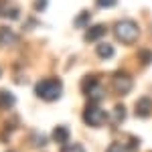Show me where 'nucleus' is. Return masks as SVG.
Here are the masks:
<instances>
[{"instance_id":"obj_1","label":"nucleus","mask_w":152,"mask_h":152,"mask_svg":"<svg viewBox=\"0 0 152 152\" xmlns=\"http://www.w3.org/2000/svg\"><path fill=\"white\" fill-rule=\"evenodd\" d=\"M61 91H63V83L57 77H47V79H41V81L35 85V94L45 99V102H55L61 97Z\"/></svg>"},{"instance_id":"obj_2","label":"nucleus","mask_w":152,"mask_h":152,"mask_svg":"<svg viewBox=\"0 0 152 152\" xmlns=\"http://www.w3.org/2000/svg\"><path fill=\"white\" fill-rule=\"evenodd\" d=\"M114 35H116L118 41H122V43H126V45H134L136 41H138V35H140V28H138V24L134 23V20H120L116 23L114 26Z\"/></svg>"},{"instance_id":"obj_3","label":"nucleus","mask_w":152,"mask_h":152,"mask_svg":"<svg viewBox=\"0 0 152 152\" xmlns=\"http://www.w3.org/2000/svg\"><path fill=\"white\" fill-rule=\"evenodd\" d=\"M83 120H85V124H89L94 128H99V126L105 124L107 114H105L102 107H97V105H87V110L83 112Z\"/></svg>"},{"instance_id":"obj_4","label":"nucleus","mask_w":152,"mask_h":152,"mask_svg":"<svg viewBox=\"0 0 152 152\" xmlns=\"http://www.w3.org/2000/svg\"><path fill=\"white\" fill-rule=\"evenodd\" d=\"M81 89L85 91V95H89V99H94V102H97V99L104 97V89H102V85L97 81V77H94V75L83 79Z\"/></svg>"},{"instance_id":"obj_5","label":"nucleus","mask_w":152,"mask_h":152,"mask_svg":"<svg viewBox=\"0 0 152 152\" xmlns=\"http://www.w3.org/2000/svg\"><path fill=\"white\" fill-rule=\"evenodd\" d=\"M132 77H130L126 71H118L114 73V77H112V85H114V89H116L118 94H128L130 89H132Z\"/></svg>"},{"instance_id":"obj_6","label":"nucleus","mask_w":152,"mask_h":152,"mask_svg":"<svg viewBox=\"0 0 152 152\" xmlns=\"http://www.w3.org/2000/svg\"><path fill=\"white\" fill-rule=\"evenodd\" d=\"M18 8L12 4V2H8V0H0V16H4V18H18Z\"/></svg>"},{"instance_id":"obj_7","label":"nucleus","mask_w":152,"mask_h":152,"mask_svg":"<svg viewBox=\"0 0 152 152\" xmlns=\"http://www.w3.org/2000/svg\"><path fill=\"white\" fill-rule=\"evenodd\" d=\"M16 43V35L8 26H0V47H8Z\"/></svg>"},{"instance_id":"obj_8","label":"nucleus","mask_w":152,"mask_h":152,"mask_svg":"<svg viewBox=\"0 0 152 152\" xmlns=\"http://www.w3.org/2000/svg\"><path fill=\"white\" fill-rule=\"evenodd\" d=\"M152 112V102L148 97H140L138 102H136V116L140 118H148Z\"/></svg>"},{"instance_id":"obj_9","label":"nucleus","mask_w":152,"mask_h":152,"mask_svg":"<svg viewBox=\"0 0 152 152\" xmlns=\"http://www.w3.org/2000/svg\"><path fill=\"white\" fill-rule=\"evenodd\" d=\"M105 33H107V28H105L104 24H95V26H91V28L85 33L83 39H85L87 43H94V41H97V39H102Z\"/></svg>"},{"instance_id":"obj_10","label":"nucleus","mask_w":152,"mask_h":152,"mask_svg":"<svg viewBox=\"0 0 152 152\" xmlns=\"http://www.w3.org/2000/svg\"><path fill=\"white\" fill-rule=\"evenodd\" d=\"M69 136L71 132L67 126H57V128L53 130V140L59 142V144H65V142H69Z\"/></svg>"},{"instance_id":"obj_11","label":"nucleus","mask_w":152,"mask_h":152,"mask_svg":"<svg viewBox=\"0 0 152 152\" xmlns=\"http://www.w3.org/2000/svg\"><path fill=\"white\" fill-rule=\"evenodd\" d=\"M14 104H16L14 95H12L10 91H6V89H0V107H2V110H10Z\"/></svg>"},{"instance_id":"obj_12","label":"nucleus","mask_w":152,"mask_h":152,"mask_svg":"<svg viewBox=\"0 0 152 152\" xmlns=\"http://www.w3.org/2000/svg\"><path fill=\"white\" fill-rule=\"evenodd\" d=\"M95 51H97V55H99L102 59H110V57H114V47H112L110 43H99Z\"/></svg>"},{"instance_id":"obj_13","label":"nucleus","mask_w":152,"mask_h":152,"mask_svg":"<svg viewBox=\"0 0 152 152\" xmlns=\"http://www.w3.org/2000/svg\"><path fill=\"white\" fill-rule=\"evenodd\" d=\"M136 146H138V144H132V146L128 148L124 142H114V144L107 148V152H134V150H136Z\"/></svg>"},{"instance_id":"obj_14","label":"nucleus","mask_w":152,"mask_h":152,"mask_svg":"<svg viewBox=\"0 0 152 152\" xmlns=\"http://www.w3.org/2000/svg\"><path fill=\"white\" fill-rule=\"evenodd\" d=\"M124 118H126V110H124V105H116V107H114V122L120 124Z\"/></svg>"},{"instance_id":"obj_15","label":"nucleus","mask_w":152,"mask_h":152,"mask_svg":"<svg viewBox=\"0 0 152 152\" xmlns=\"http://www.w3.org/2000/svg\"><path fill=\"white\" fill-rule=\"evenodd\" d=\"M61 152H85V148H83L81 144H77V142H71L67 146H63Z\"/></svg>"},{"instance_id":"obj_16","label":"nucleus","mask_w":152,"mask_h":152,"mask_svg":"<svg viewBox=\"0 0 152 152\" xmlns=\"http://www.w3.org/2000/svg\"><path fill=\"white\" fill-rule=\"evenodd\" d=\"M87 20H89V12L83 10L81 14H79V16L75 18V26H85V23H87Z\"/></svg>"},{"instance_id":"obj_17","label":"nucleus","mask_w":152,"mask_h":152,"mask_svg":"<svg viewBox=\"0 0 152 152\" xmlns=\"http://www.w3.org/2000/svg\"><path fill=\"white\" fill-rule=\"evenodd\" d=\"M118 0H95V4L99 6V8H110V6H116Z\"/></svg>"},{"instance_id":"obj_18","label":"nucleus","mask_w":152,"mask_h":152,"mask_svg":"<svg viewBox=\"0 0 152 152\" xmlns=\"http://www.w3.org/2000/svg\"><path fill=\"white\" fill-rule=\"evenodd\" d=\"M140 57L144 59L142 63H150V61H152V53H150V51H140Z\"/></svg>"},{"instance_id":"obj_19","label":"nucleus","mask_w":152,"mask_h":152,"mask_svg":"<svg viewBox=\"0 0 152 152\" xmlns=\"http://www.w3.org/2000/svg\"><path fill=\"white\" fill-rule=\"evenodd\" d=\"M35 144H37V146H45V144H47V138H45V136H43V134H41V136H39V134H37V136H35Z\"/></svg>"},{"instance_id":"obj_20","label":"nucleus","mask_w":152,"mask_h":152,"mask_svg":"<svg viewBox=\"0 0 152 152\" xmlns=\"http://www.w3.org/2000/svg\"><path fill=\"white\" fill-rule=\"evenodd\" d=\"M45 6H47V0H37V2H35L37 10H41V8H45Z\"/></svg>"},{"instance_id":"obj_21","label":"nucleus","mask_w":152,"mask_h":152,"mask_svg":"<svg viewBox=\"0 0 152 152\" xmlns=\"http://www.w3.org/2000/svg\"><path fill=\"white\" fill-rule=\"evenodd\" d=\"M0 73H2V69H0Z\"/></svg>"}]
</instances>
